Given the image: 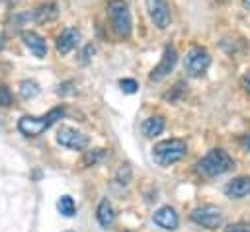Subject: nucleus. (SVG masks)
<instances>
[{"label": "nucleus", "instance_id": "0eeeda50", "mask_svg": "<svg viewBox=\"0 0 250 232\" xmlns=\"http://www.w3.org/2000/svg\"><path fill=\"white\" fill-rule=\"evenodd\" d=\"M57 142L70 150H84L88 146V136L72 127H61L57 131Z\"/></svg>", "mask_w": 250, "mask_h": 232}, {"label": "nucleus", "instance_id": "1a4fd4ad", "mask_svg": "<svg viewBox=\"0 0 250 232\" xmlns=\"http://www.w3.org/2000/svg\"><path fill=\"white\" fill-rule=\"evenodd\" d=\"M176 60H178L176 49H174V47H166L164 53H162V57H160V62L150 70L148 78H150L152 82H160L162 78H166V76L172 72V68L176 66Z\"/></svg>", "mask_w": 250, "mask_h": 232}, {"label": "nucleus", "instance_id": "393cba45", "mask_svg": "<svg viewBox=\"0 0 250 232\" xmlns=\"http://www.w3.org/2000/svg\"><path fill=\"white\" fill-rule=\"evenodd\" d=\"M242 86H244V90H246V92H248V94H250V74H248V76H244V78H242Z\"/></svg>", "mask_w": 250, "mask_h": 232}, {"label": "nucleus", "instance_id": "6e6552de", "mask_svg": "<svg viewBox=\"0 0 250 232\" xmlns=\"http://www.w3.org/2000/svg\"><path fill=\"white\" fill-rule=\"evenodd\" d=\"M145 4H146V12H148V18L152 19V23L158 29H166L172 19L168 0H146Z\"/></svg>", "mask_w": 250, "mask_h": 232}, {"label": "nucleus", "instance_id": "a211bd4d", "mask_svg": "<svg viewBox=\"0 0 250 232\" xmlns=\"http://www.w3.org/2000/svg\"><path fill=\"white\" fill-rule=\"evenodd\" d=\"M57 209H59V213L62 216H74V213H76V205H74V201H72L70 195H62L57 201Z\"/></svg>", "mask_w": 250, "mask_h": 232}, {"label": "nucleus", "instance_id": "6ab92c4d", "mask_svg": "<svg viewBox=\"0 0 250 232\" xmlns=\"http://www.w3.org/2000/svg\"><path fill=\"white\" fill-rule=\"evenodd\" d=\"M105 156V152H104V148H94V150H90L88 154H86V158H84V164H88V166H92V164H96V162H100L102 158Z\"/></svg>", "mask_w": 250, "mask_h": 232}, {"label": "nucleus", "instance_id": "39448f33", "mask_svg": "<svg viewBox=\"0 0 250 232\" xmlns=\"http://www.w3.org/2000/svg\"><path fill=\"white\" fill-rule=\"evenodd\" d=\"M209 64H211V57L201 47L189 49L188 55H186V60H184V66L189 72V76H201V74H205V70L209 68Z\"/></svg>", "mask_w": 250, "mask_h": 232}, {"label": "nucleus", "instance_id": "dca6fc26", "mask_svg": "<svg viewBox=\"0 0 250 232\" xmlns=\"http://www.w3.org/2000/svg\"><path fill=\"white\" fill-rule=\"evenodd\" d=\"M96 216H98V222H100L102 226L113 224V220H115V211H113V207H111V203H109L107 199H104V201L98 205Z\"/></svg>", "mask_w": 250, "mask_h": 232}, {"label": "nucleus", "instance_id": "f03ea898", "mask_svg": "<svg viewBox=\"0 0 250 232\" xmlns=\"http://www.w3.org/2000/svg\"><path fill=\"white\" fill-rule=\"evenodd\" d=\"M234 168L232 158L223 150V148H213L209 150L199 162H197V172L205 177H215L221 174H227L229 170Z\"/></svg>", "mask_w": 250, "mask_h": 232}, {"label": "nucleus", "instance_id": "a878e982", "mask_svg": "<svg viewBox=\"0 0 250 232\" xmlns=\"http://www.w3.org/2000/svg\"><path fill=\"white\" fill-rule=\"evenodd\" d=\"M242 6H244L246 10H250V0H242Z\"/></svg>", "mask_w": 250, "mask_h": 232}, {"label": "nucleus", "instance_id": "9b49d317", "mask_svg": "<svg viewBox=\"0 0 250 232\" xmlns=\"http://www.w3.org/2000/svg\"><path fill=\"white\" fill-rule=\"evenodd\" d=\"M21 41H23V45L29 49V53L33 57H37V58H45L47 57V43H45V39L39 33L23 31L21 33Z\"/></svg>", "mask_w": 250, "mask_h": 232}, {"label": "nucleus", "instance_id": "4468645a", "mask_svg": "<svg viewBox=\"0 0 250 232\" xmlns=\"http://www.w3.org/2000/svg\"><path fill=\"white\" fill-rule=\"evenodd\" d=\"M57 16H59V8L55 2H45L33 10V19L37 23H49V21L57 19Z\"/></svg>", "mask_w": 250, "mask_h": 232}, {"label": "nucleus", "instance_id": "f3484780", "mask_svg": "<svg viewBox=\"0 0 250 232\" xmlns=\"http://www.w3.org/2000/svg\"><path fill=\"white\" fill-rule=\"evenodd\" d=\"M39 94V84L35 80H21L20 82V96L23 99H33Z\"/></svg>", "mask_w": 250, "mask_h": 232}, {"label": "nucleus", "instance_id": "2eb2a0df", "mask_svg": "<svg viewBox=\"0 0 250 232\" xmlns=\"http://www.w3.org/2000/svg\"><path fill=\"white\" fill-rule=\"evenodd\" d=\"M164 129V119L160 115H152V117H146L143 123H141V133L146 136V138H152L156 135H160Z\"/></svg>", "mask_w": 250, "mask_h": 232}, {"label": "nucleus", "instance_id": "412c9836", "mask_svg": "<svg viewBox=\"0 0 250 232\" xmlns=\"http://www.w3.org/2000/svg\"><path fill=\"white\" fill-rule=\"evenodd\" d=\"M0 105L2 107H10L12 105V94H10V88L8 86H0Z\"/></svg>", "mask_w": 250, "mask_h": 232}, {"label": "nucleus", "instance_id": "f8f14e48", "mask_svg": "<svg viewBox=\"0 0 250 232\" xmlns=\"http://www.w3.org/2000/svg\"><path fill=\"white\" fill-rule=\"evenodd\" d=\"M78 41H80V33H78V29H74V27H66V29H62L61 35L57 37V43H55L57 53H61V55H68V53L78 45Z\"/></svg>", "mask_w": 250, "mask_h": 232}, {"label": "nucleus", "instance_id": "4be33fe9", "mask_svg": "<svg viewBox=\"0 0 250 232\" xmlns=\"http://www.w3.org/2000/svg\"><path fill=\"white\" fill-rule=\"evenodd\" d=\"M225 232H250V222H234L225 228Z\"/></svg>", "mask_w": 250, "mask_h": 232}, {"label": "nucleus", "instance_id": "20e7f679", "mask_svg": "<svg viewBox=\"0 0 250 232\" xmlns=\"http://www.w3.org/2000/svg\"><path fill=\"white\" fill-rule=\"evenodd\" d=\"M107 16H109V21H111V27L113 31L119 35V37H129L131 35V12H129V6L127 2L123 0H111L107 4Z\"/></svg>", "mask_w": 250, "mask_h": 232}, {"label": "nucleus", "instance_id": "cd10ccee", "mask_svg": "<svg viewBox=\"0 0 250 232\" xmlns=\"http://www.w3.org/2000/svg\"><path fill=\"white\" fill-rule=\"evenodd\" d=\"M125 232H127V230H125Z\"/></svg>", "mask_w": 250, "mask_h": 232}, {"label": "nucleus", "instance_id": "423d86ee", "mask_svg": "<svg viewBox=\"0 0 250 232\" xmlns=\"http://www.w3.org/2000/svg\"><path fill=\"white\" fill-rule=\"evenodd\" d=\"M191 220L203 228H219L223 222V213L215 205H201L191 211Z\"/></svg>", "mask_w": 250, "mask_h": 232}, {"label": "nucleus", "instance_id": "5701e85b", "mask_svg": "<svg viewBox=\"0 0 250 232\" xmlns=\"http://www.w3.org/2000/svg\"><path fill=\"white\" fill-rule=\"evenodd\" d=\"M238 142H240V146H242L244 150H250V133H246V135H242Z\"/></svg>", "mask_w": 250, "mask_h": 232}, {"label": "nucleus", "instance_id": "ddd939ff", "mask_svg": "<svg viewBox=\"0 0 250 232\" xmlns=\"http://www.w3.org/2000/svg\"><path fill=\"white\" fill-rule=\"evenodd\" d=\"M225 193L230 199H244L250 193V177H234L225 185Z\"/></svg>", "mask_w": 250, "mask_h": 232}, {"label": "nucleus", "instance_id": "b1692460", "mask_svg": "<svg viewBox=\"0 0 250 232\" xmlns=\"http://www.w3.org/2000/svg\"><path fill=\"white\" fill-rule=\"evenodd\" d=\"M90 55H94V47H92V45H88V47L84 49V53H82V62H86V60L90 58Z\"/></svg>", "mask_w": 250, "mask_h": 232}, {"label": "nucleus", "instance_id": "aec40b11", "mask_svg": "<svg viewBox=\"0 0 250 232\" xmlns=\"http://www.w3.org/2000/svg\"><path fill=\"white\" fill-rule=\"evenodd\" d=\"M119 88H121L125 94H135V92L139 90V84H137L133 78H123V80L119 82Z\"/></svg>", "mask_w": 250, "mask_h": 232}, {"label": "nucleus", "instance_id": "bb28decb", "mask_svg": "<svg viewBox=\"0 0 250 232\" xmlns=\"http://www.w3.org/2000/svg\"><path fill=\"white\" fill-rule=\"evenodd\" d=\"M66 232H72V230H66Z\"/></svg>", "mask_w": 250, "mask_h": 232}, {"label": "nucleus", "instance_id": "7ed1b4c3", "mask_svg": "<svg viewBox=\"0 0 250 232\" xmlns=\"http://www.w3.org/2000/svg\"><path fill=\"white\" fill-rule=\"evenodd\" d=\"M188 152V146L182 138H168V140H160L158 144H154L152 148V160L158 166H170L180 162Z\"/></svg>", "mask_w": 250, "mask_h": 232}, {"label": "nucleus", "instance_id": "f257e3e1", "mask_svg": "<svg viewBox=\"0 0 250 232\" xmlns=\"http://www.w3.org/2000/svg\"><path fill=\"white\" fill-rule=\"evenodd\" d=\"M64 115L62 107H55L51 111H47L41 117H33V115H23L18 121V131L25 136H39L41 133H45L53 123H57L61 117Z\"/></svg>", "mask_w": 250, "mask_h": 232}, {"label": "nucleus", "instance_id": "9d476101", "mask_svg": "<svg viewBox=\"0 0 250 232\" xmlns=\"http://www.w3.org/2000/svg\"><path fill=\"white\" fill-rule=\"evenodd\" d=\"M152 220H154L156 226H160V228H164V230H176V228H178V222H180L176 211H174L172 207H168V205L156 209V211L152 213Z\"/></svg>", "mask_w": 250, "mask_h": 232}]
</instances>
